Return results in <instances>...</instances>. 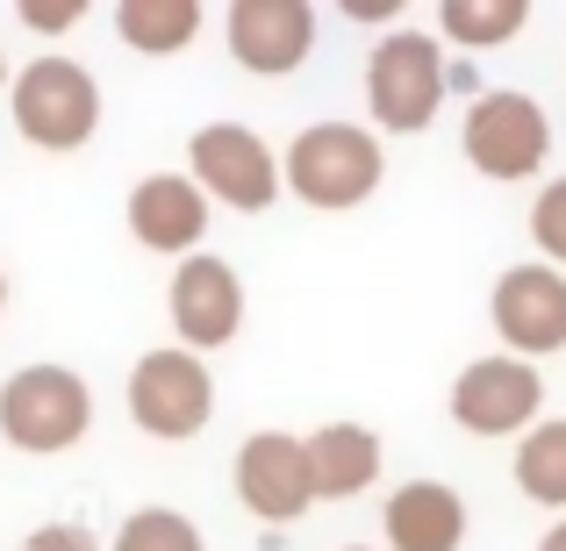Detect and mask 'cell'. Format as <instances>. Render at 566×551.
<instances>
[{"label":"cell","mask_w":566,"mask_h":551,"mask_svg":"<svg viewBox=\"0 0 566 551\" xmlns=\"http://www.w3.org/2000/svg\"><path fill=\"white\" fill-rule=\"evenodd\" d=\"M380 180H387V151L359 123H308L287 144V158H280V187L294 201L323 208V215H345V208L374 201Z\"/></svg>","instance_id":"cell-1"},{"label":"cell","mask_w":566,"mask_h":551,"mask_svg":"<svg viewBox=\"0 0 566 551\" xmlns=\"http://www.w3.org/2000/svg\"><path fill=\"white\" fill-rule=\"evenodd\" d=\"M94 430V386L72 365H22L0 380V437L29 458H57Z\"/></svg>","instance_id":"cell-2"},{"label":"cell","mask_w":566,"mask_h":551,"mask_svg":"<svg viewBox=\"0 0 566 551\" xmlns=\"http://www.w3.org/2000/svg\"><path fill=\"white\" fill-rule=\"evenodd\" d=\"M8 108H14L22 144H36V151H80L101 129V86L80 57H29L8 80Z\"/></svg>","instance_id":"cell-3"},{"label":"cell","mask_w":566,"mask_h":551,"mask_svg":"<svg viewBox=\"0 0 566 551\" xmlns=\"http://www.w3.org/2000/svg\"><path fill=\"white\" fill-rule=\"evenodd\" d=\"M438 100H444L438 36H423V29H387L374 43V57H366V108H374V123L387 137H416V129H430Z\"/></svg>","instance_id":"cell-4"},{"label":"cell","mask_w":566,"mask_h":551,"mask_svg":"<svg viewBox=\"0 0 566 551\" xmlns=\"http://www.w3.org/2000/svg\"><path fill=\"white\" fill-rule=\"evenodd\" d=\"M459 151H467V166L481 172V180H502V187L531 180V172H545V158H553V115L531 94H516V86L481 94L467 108V123H459Z\"/></svg>","instance_id":"cell-5"},{"label":"cell","mask_w":566,"mask_h":551,"mask_svg":"<svg viewBox=\"0 0 566 551\" xmlns=\"http://www.w3.org/2000/svg\"><path fill=\"white\" fill-rule=\"evenodd\" d=\"M216 415V380H208V359L166 345V351H144L129 365V423L158 444H187L208 430Z\"/></svg>","instance_id":"cell-6"},{"label":"cell","mask_w":566,"mask_h":551,"mask_svg":"<svg viewBox=\"0 0 566 551\" xmlns=\"http://www.w3.org/2000/svg\"><path fill=\"white\" fill-rule=\"evenodd\" d=\"M187 180L208 193L216 208H237V215H259V208H273L280 193V158L273 144L259 137V129L244 123H208L187 137Z\"/></svg>","instance_id":"cell-7"},{"label":"cell","mask_w":566,"mask_h":551,"mask_svg":"<svg viewBox=\"0 0 566 551\" xmlns=\"http://www.w3.org/2000/svg\"><path fill=\"white\" fill-rule=\"evenodd\" d=\"M444 409L467 437H524L545 423V372L531 359H510V351H488L452 380Z\"/></svg>","instance_id":"cell-8"},{"label":"cell","mask_w":566,"mask_h":551,"mask_svg":"<svg viewBox=\"0 0 566 551\" xmlns=\"http://www.w3.org/2000/svg\"><path fill=\"white\" fill-rule=\"evenodd\" d=\"M166 308H172V330H180V351L208 359V351L237 345V330H244V279H237L230 258L193 251V258H180V273H172Z\"/></svg>","instance_id":"cell-9"},{"label":"cell","mask_w":566,"mask_h":551,"mask_svg":"<svg viewBox=\"0 0 566 551\" xmlns=\"http://www.w3.org/2000/svg\"><path fill=\"white\" fill-rule=\"evenodd\" d=\"M488 316H495V337L510 345V359H553V351H566V273L510 265L488 294Z\"/></svg>","instance_id":"cell-10"},{"label":"cell","mask_w":566,"mask_h":551,"mask_svg":"<svg viewBox=\"0 0 566 551\" xmlns=\"http://www.w3.org/2000/svg\"><path fill=\"white\" fill-rule=\"evenodd\" d=\"M237 501L259 523H302L316 487H308V452L287 430H251L237 444Z\"/></svg>","instance_id":"cell-11"},{"label":"cell","mask_w":566,"mask_h":551,"mask_svg":"<svg viewBox=\"0 0 566 551\" xmlns=\"http://www.w3.org/2000/svg\"><path fill=\"white\" fill-rule=\"evenodd\" d=\"M230 57L259 80H287L308 51H316V8L308 0H230Z\"/></svg>","instance_id":"cell-12"},{"label":"cell","mask_w":566,"mask_h":551,"mask_svg":"<svg viewBox=\"0 0 566 551\" xmlns=\"http://www.w3.org/2000/svg\"><path fill=\"white\" fill-rule=\"evenodd\" d=\"M129 236H137L144 251H180L193 258L208 236V193L187 180V172H151V180L129 187Z\"/></svg>","instance_id":"cell-13"},{"label":"cell","mask_w":566,"mask_h":551,"mask_svg":"<svg viewBox=\"0 0 566 551\" xmlns=\"http://www.w3.org/2000/svg\"><path fill=\"white\" fill-rule=\"evenodd\" d=\"M380 530H387V551H459L467 544V501L444 480H409L387 495Z\"/></svg>","instance_id":"cell-14"},{"label":"cell","mask_w":566,"mask_h":551,"mask_svg":"<svg viewBox=\"0 0 566 551\" xmlns=\"http://www.w3.org/2000/svg\"><path fill=\"white\" fill-rule=\"evenodd\" d=\"M302 452H308V487H316V501H352L380 480V437L366 423H323V430L302 437Z\"/></svg>","instance_id":"cell-15"},{"label":"cell","mask_w":566,"mask_h":551,"mask_svg":"<svg viewBox=\"0 0 566 551\" xmlns=\"http://www.w3.org/2000/svg\"><path fill=\"white\" fill-rule=\"evenodd\" d=\"M115 36L137 57H180L201 36V0H115Z\"/></svg>","instance_id":"cell-16"},{"label":"cell","mask_w":566,"mask_h":551,"mask_svg":"<svg viewBox=\"0 0 566 551\" xmlns=\"http://www.w3.org/2000/svg\"><path fill=\"white\" fill-rule=\"evenodd\" d=\"M516 495L538 509H566V415H545L538 430L516 437Z\"/></svg>","instance_id":"cell-17"},{"label":"cell","mask_w":566,"mask_h":551,"mask_svg":"<svg viewBox=\"0 0 566 551\" xmlns=\"http://www.w3.org/2000/svg\"><path fill=\"white\" fill-rule=\"evenodd\" d=\"M531 0H438V36L459 51H495V43L524 36Z\"/></svg>","instance_id":"cell-18"},{"label":"cell","mask_w":566,"mask_h":551,"mask_svg":"<svg viewBox=\"0 0 566 551\" xmlns=\"http://www.w3.org/2000/svg\"><path fill=\"white\" fill-rule=\"evenodd\" d=\"M108 551H208V544H201V530H193V516L137 509V516H123V530H115Z\"/></svg>","instance_id":"cell-19"},{"label":"cell","mask_w":566,"mask_h":551,"mask_svg":"<svg viewBox=\"0 0 566 551\" xmlns=\"http://www.w3.org/2000/svg\"><path fill=\"white\" fill-rule=\"evenodd\" d=\"M531 236H538V265L566 273V180H545L531 201Z\"/></svg>","instance_id":"cell-20"},{"label":"cell","mask_w":566,"mask_h":551,"mask_svg":"<svg viewBox=\"0 0 566 551\" xmlns=\"http://www.w3.org/2000/svg\"><path fill=\"white\" fill-rule=\"evenodd\" d=\"M22 551H101L94 530H80V523H43V530H29Z\"/></svg>","instance_id":"cell-21"},{"label":"cell","mask_w":566,"mask_h":551,"mask_svg":"<svg viewBox=\"0 0 566 551\" xmlns=\"http://www.w3.org/2000/svg\"><path fill=\"white\" fill-rule=\"evenodd\" d=\"M80 14H86L80 0H51V8H43V0H22V22L36 29V36H65V29L80 22Z\"/></svg>","instance_id":"cell-22"},{"label":"cell","mask_w":566,"mask_h":551,"mask_svg":"<svg viewBox=\"0 0 566 551\" xmlns=\"http://www.w3.org/2000/svg\"><path fill=\"white\" fill-rule=\"evenodd\" d=\"M345 14H352V22H395L401 0H345Z\"/></svg>","instance_id":"cell-23"},{"label":"cell","mask_w":566,"mask_h":551,"mask_svg":"<svg viewBox=\"0 0 566 551\" xmlns=\"http://www.w3.org/2000/svg\"><path fill=\"white\" fill-rule=\"evenodd\" d=\"M538 551H566V516H559V523H553V530L538 538Z\"/></svg>","instance_id":"cell-24"},{"label":"cell","mask_w":566,"mask_h":551,"mask_svg":"<svg viewBox=\"0 0 566 551\" xmlns=\"http://www.w3.org/2000/svg\"><path fill=\"white\" fill-rule=\"evenodd\" d=\"M0 94H8V51H0Z\"/></svg>","instance_id":"cell-25"},{"label":"cell","mask_w":566,"mask_h":551,"mask_svg":"<svg viewBox=\"0 0 566 551\" xmlns=\"http://www.w3.org/2000/svg\"><path fill=\"white\" fill-rule=\"evenodd\" d=\"M0 308H8V273H0Z\"/></svg>","instance_id":"cell-26"},{"label":"cell","mask_w":566,"mask_h":551,"mask_svg":"<svg viewBox=\"0 0 566 551\" xmlns=\"http://www.w3.org/2000/svg\"><path fill=\"white\" fill-rule=\"evenodd\" d=\"M345 551H374V544H345Z\"/></svg>","instance_id":"cell-27"}]
</instances>
